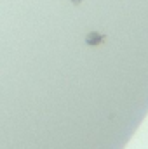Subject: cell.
Segmentation results:
<instances>
[{"mask_svg": "<svg viewBox=\"0 0 148 149\" xmlns=\"http://www.w3.org/2000/svg\"><path fill=\"white\" fill-rule=\"evenodd\" d=\"M103 42H105V37L99 35L98 31H91V33H87V37H85V43H87V45H101Z\"/></svg>", "mask_w": 148, "mask_h": 149, "instance_id": "6da1fadb", "label": "cell"}, {"mask_svg": "<svg viewBox=\"0 0 148 149\" xmlns=\"http://www.w3.org/2000/svg\"><path fill=\"white\" fill-rule=\"evenodd\" d=\"M72 2H73L75 5H78V3H80V2H82V0H72Z\"/></svg>", "mask_w": 148, "mask_h": 149, "instance_id": "7a4b0ae2", "label": "cell"}]
</instances>
